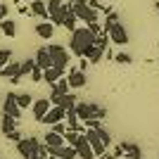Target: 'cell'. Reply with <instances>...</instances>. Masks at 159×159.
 I'll use <instances>...</instances> for the list:
<instances>
[{
  "instance_id": "obj_1",
  "label": "cell",
  "mask_w": 159,
  "mask_h": 159,
  "mask_svg": "<svg viewBox=\"0 0 159 159\" xmlns=\"http://www.w3.org/2000/svg\"><path fill=\"white\" fill-rule=\"evenodd\" d=\"M93 45H95V36L88 31L86 26L71 31V40H69L71 55H76V57H88V52L93 50Z\"/></svg>"
},
{
  "instance_id": "obj_2",
  "label": "cell",
  "mask_w": 159,
  "mask_h": 159,
  "mask_svg": "<svg viewBox=\"0 0 159 159\" xmlns=\"http://www.w3.org/2000/svg\"><path fill=\"white\" fill-rule=\"evenodd\" d=\"M48 52H50V62H52L55 69H60L62 74L66 71V66H69V52H66V48L60 45V43H50L48 45Z\"/></svg>"
},
{
  "instance_id": "obj_3",
  "label": "cell",
  "mask_w": 159,
  "mask_h": 159,
  "mask_svg": "<svg viewBox=\"0 0 159 159\" xmlns=\"http://www.w3.org/2000/svg\"><path fill=\"white\" fill-rule=\"evenodd\" d=\"M17 152H19V157L24 159H36L40 157V140L36 138V135H31V138H21L17 140Z\"/></svg>"
},
{
  "instance_id": "obj_4",
  "label": "cell",
  "mask_w": 159,
  "mask_h": 159,
  "mask_svg": "<svg viewBox=\"0 0 159 159\" xmlns=\"http://www.w3.org/2000/svg\"><path fill=\"white\" fill-rule=\"evenodd\" d=\"M71 12L76 14V19L86 21V24H90V21H98V10H93V7L88 5L86 0L74 2V5H71Z\"/></svg>"
},
{
  "instance_id": "obj_5",
  "label": "cell",
  "mask_w": 159,
  "mask_h": 159,
  "mask_svg": "<svg viewBox=\"0 0 159 159\" xmlns=\"http://www.w3.org/2000/svg\"><path fill=\"white\" fill-rule=\"evenodd\" d=\"M107 36H109V43H114V45H126L128 43V31L124 29V24H119V21L109 26Z\"/></svg>"
},
{
  "instance_id": "obj_6",
  "label": "cell",
  "mask_w": 159,
  "mask_h": 159,
  "mask_svg": "<svg viewBox=\"0 0 159 159\" xmlns=\"http://www.w3.org/2000/svg\"><path fill=\"white\" fill-rule=\"evenodd\" d=\"M95 107L93 102H76V107H74V112H76V116H79L81 124H86V121L95 119Z\"/></svg>"
},
{
  "instance_id": "obj_7",
  "label": "cell",
  "mask_w": 159,
  "mask_h": 159,
  "mask_svg": "<svg viewBox=\"0 0 159 159\" xmlns=\"http://www.w3.org/2000/svg\"><path fill=\"white\" fill-rule=\"evenodd\" d=\"M2 114L12 116V119H19L21 116V109L17 105V93H7L5 95V102H2Z\"/></svg>"
},
{
  "instance_id": "obj_8",
  "label": "cell",
  "mask_w": 159,
  "mask_h": 159,
  "mask_svg": "<svg viewBox=\"0 0 159 159\" xmlns=\"http://www.w3.org/2000/svg\"><path fill=\"white\" fill-rule=\"evenodd\" d=\"M64 107L60 105H50V109H48V114L40 119V124H45V126H52V124H60V121H64Z\"/></svg>"
},
{
  "instance_id": "obj_9",
  "label": "cell",
  "mask_w": 159,
  "mask_h": 159,
  "mask_svg": "<svg viewBox=\"0 0 159 159\" xmlns=\"http://www.w3.org/2000/svg\"><path fill=\"white\" fill-rule=\"evenodd\" d=\"M114 154L116 157H128V159H143V150H140L138 145H133V143H121L116 150H114Z\"/></svg>"
},
{
  "instance_id": "obj_10",
  "label": "cell",
  "mask_w": 159,
  "mask_h": 159,
  "mask_svg": "<svg viewBox=\"0 0 159 159\" xmlns=\"http://www.w3.org/2000/svg\"><path fill=\"white\" fill-rule=\"evenodd\" d=\"M66 83H69V88L79 90V88H83L88 83V74L81 71V69H71V71L66 74Z\"/></svg>"
},
{
  "instance_id": "obj_11",
  "label": "cell",
  "mask_w": 159,
  "mask_h": 159,
  "mask_svg": "<svg viewBox=\"0 0 159 159\" xmlns=\"http://www.w3.org/2000/svg\"><path fill=\"white\" fill-rule=\"evenodd\" d=\"M86 140L90 143V147H93V154L95 157H100V154H105V150L107 147L102 145V140H100V135H98V131H93V128H86Z\"/></svg>"
},
{
  "instance_id": "obj_12",
  "label": "cell",
  "mask_w": 159,
  "mask_h": 159,
  "mask_svg": "<svg viewBox=\"0 0 159 159\" xmlns=\"http://www.w3.org/2000/svg\"><path fill=\"white\" fill-rule=\"evenodd\" d=\"M0 76L10 79L12 83H21V79H19V62H7V64L0 69Z\"/></svg>"
},
{
  "instance_id": "obj_13",
  "label": "cell",
  "mask_w": 159,
  "mask_h": 159,
  "mask_svg": "<svg viewBox=\"0 0 159 159\" xmlns=\"http://www.w3.org/2000/svg\"><path fill=\"white\" fill-rule=\"evenodd\" d=\"M31 109H33V119L40 121V119L48 114V109H50V100H48V98H43V100H33Z\"/></svg>"
},
{
  "instance_id": "obj_14",
  "label": "cell",
  "mask_w": 159,
  "mask_h": 159,
  "mask_svg": "<svg viewBox=\"0 0 159 159\" xmlns=\"http://www.w3.org/2000/svg\"><path fill=\"white\" fill-rule=\"evenodd\" d=\"M33 62H36V66H38V69H43V71L52 66V62H50V52H48V45H45V48H38V52H36Z\"/></svg>"
},
{
  "instance_id": "obj_15",
  "label": "cell",
  "mask_w": 159,
  "mask_h": 159,
  "mask_svg": "<svg viewBox=\"0 0 159 159\" xmlns=\"http://www.w3.org/2000/svg\"><path fill=\"white\" fill-rule=\"evenodd\" d=\"M36 33H38V38L50 40V38H52V33H55V24L50 19H48V21H40V24H36Z\"/></svg>"
},
{
  "instance_id": "obj_16",
  "label": "cell",
  "mask_w": 159,
  "mask_h": 159,
  "mask_svg": "<svg viewBox=\"0 0 159 159\" xmlns=\"http://www.w3.org/2000/svg\"><path fill=\"white\" fill-rule=\"evenodd\" d=\"M76 157H79V159H95L93 147H90V143L86 140V135H83V140L76 145Z\"/></svg>"
},
{
  "instance_id": "obj_17",
  "label": "cell",
  "mask_w": 159,
  "mask_h": 159,
  "mask_svg": "<svg viewBox=\"0 0 159 159\" xmlns=\"http://www.w3.org/2000/svg\"><path fill=\"white\" fill-rule=\"evenodd\" d=\"M31 12L36 14L38 19H43V21L50 19V14H48V5L43 2V0H31Z\"/></svg>"
},
{
  "instance_id": "obj_18",
  "label": "cell",
  "mask_w": 159,
  "mask_h": 159,
  "mask_svg": "<svg viewBox=\"0 0 159 159\" xmlns=\"http://www.w3.org/2000/svg\"><path fill=\"white\" fill-rule=\"evenodd\" d=\"M43 145L60 147V145H64V135H60V133H55V131H48L45 135H43Z\"/></svg>"
},
{
  "instance_id": "obj_19",
  "label": "cell",
  "mask_w": 159,
  "mask_h": 159,
  "mask_svg": "<svg viewBox=\"0 0 159 159\" xmlns=\"http://www.w3.org/2000/svg\"><path fill=\"white\" fill-rule=\"evenodd\" d=\"M60 79H62V71H60V69H55V66H50V69L43 71V81H48V86H55Z\"/></svg>"
},
{
  "instance_id": "obj_20",
  "label": "cell",
  "mask_w": 159,
  "mask_h": 159,
  "mask_svg": "<svg viewBox=\"0 0 159 159\" xmlns=\"http://www.w3.org/2000/svg\"><path fill=\"white\" fill-rule=\"evenodd\" d=\"M81 140H83V133H76V131H71V128H66V133H64V145L76 147Z\"/></svg>"
},
{
  "instance_id": "obj_21",
  "label": "cell",
  "mask_w": 159,
  "mask_h": 159,
  "mask_svg": "<svg viewBox=\"0 0 159 159\" xmlns=\"http://www.w3.org/2000/svg\"><path fill=\"white\" fill-rule=\"evenodd\" d=\"M17 128V119H12V116H7V114H2V119H0V131L5 133H10V131H14Z\"/></svg>"
},
{
  "instance_id": "obj_22",
  "label": "cell",
  "mask_w": 159,
  "mask_h": 159,
  "mask_svg": "<svg viewBox=\"0 0 159 159\" xmlns=\"http://www.w3.org/2000/svg\"><path fill=\"white\" fill-rule=\"evenodd\" d=\"M0 29H2V33H5V36H10V38H14V36H17V24H14L12 19H2V21H0Z\"/></svg>"
},
{
  "instance_id": "obj_23",
  "label": "cell",
  "mask_w": 159,
  "mask_h": 159,
  "mask_svg": "<svg viewBox=\"0 0 159 159\" xmlns=\"http://www.w3.org/2000/svg\"><path fill=\"white\" fill-rule=\"evenodd\" d=\"M33 66H36V62H33V60H24V62H19V79L29 76V74L33 71Z\"/></svg>"
},
{
  "instance_id": "obj_24",
  "label": "cell",
  "mask_w": 159,
  "mask_h": 159,
  "mask_svg": "<svg viewBox=\"0 0 159 159\" xmlns=\"http://www.w3.org/2000/svg\"><path fill=\"white\" fill-rule=\"evenodd\" d=\"M76 21H79V19H76V14L69 10V12L64 14V21H62V26H64L66 31H74V29H76Z\"/></svg>"
},
{
  "instance_id": "obj_25",
  "label": "cell",
  "mask_w": 159,
  "mask_h": 159,
  "mask_svg": "<svg viewBox=\"0 0 159 159\" xmlns=\"http://www.w3.org/2000/svg\"><path fill=\"white\" fill-rule=\"evenodd\" d=\"M102 57H105V50H102V48H98V45H93V50L88 52V57H86V60H88V62H93V64H98V62L102 60Z\"/></svg>"
},
{
  "instance_id": "obj_26",
  "label": "cell",
  "mask_w": 159,
  "mask_h": 159,
  "mask_svg": "<svg viewBox=\"0 0 159 159\" xmlns=\"http://www.w3.org/2000/svg\"><path fill=\"white\" fill-rule=\"evenodd\" d=\"M60 107H64V112H66V109H74V107H76V95H71V93L62 95V100H60Z\"/></svg>"
},
{
  "instance_id": "obj_27",
  "label": "cell",
  "mask_w": 159,
  "mask_h": 159,
  "mask_svg": "<svg viewBox=\"0 0 159 159\" xmlns=\"http://www.w3.org/2000/svg\"><path fill=\"white\" fill-rule=\"evenodd\" d=\"M17 105H19V109H26V107L33 105V98L29 93H19L17 95Z\"/></svg>"
},
{
  "instance_id": "obj_28",
  "label": "cell",
  "mask_w": 159,
  "mask_h": 159,
  "mask_svg": "<svg viewBox=\"0 0 159 159\" xmlns=\"http://www.w3.org/2000/svg\"><path fill=\"white\" fill-rule=\"evenodd\" d=\"M93 131H98V135H100V140H102V145H105V147H109V145H112V135H109V131H107L105 126L93 128Z\"/></svg>"
},
{
  "instance_id": "obj_29",
  "label": "cell",
  "mask_w": 159,
  "mask_h": 159,
  "mask_svg": "<svg viewBox=\"0 0 159 159\" xmlns=\"http://www.w3.org/2000/svg\"><path fill=\"white\" fill-rule=\"evenodd\" d=\"M64 0H48L45 5H48V14H55V12H60V7Z\"/></svg>"
},
{
  "instance_id": "obj_30",
  "label": "cell",
  "mask_w": 159,
  "mask_h": 159,
  "mask_svg": "<svg viewBox=\"0 0 159 159\" xmlns=\"http://www.w3.org/2000/svg\"><path fill=\"white\" fill-rule=\"evenodd\" d=\"M86 29L93 33V36H100V33H105V31H102V24H100V21H90Z\"/></svg>"
},
{
  "instance_id": "obj_31",
  "label": "cell",
  "mask_w": 159,
  "mask_h": 159,
  "mask_svg": "<svg viewBox=\"0 0 159 159\" xmlns=\"http://www.w3.org/2000/svg\"><path fill=\"white\" fill-rule=\"evenodd\" d=\"M114 60L119 62V64H131V62H133V57H131L128 52H119V55H114Z\"/></svg>"
},
{
  "instance_id": "obj_32",
  "label": "cell",
  "mask_w": 159,
  "mask_h": 159,
  "mask_svg": "<svg viewBox=\"0 0 159 159\" xmlns=\"http://www.w3.org/2000/svg\"><path fill=\"white\" fill-rule=\"evenodd\" d=\"M29 76H31V81H33V83H40V81H43V69L33 66V71L29 74Z\"/></svg>"
},
{
  "instance_id": "obj_33",
  "label": "cell",
  "mask_w": 159,
  "mask_h": 159,
  "mask_svg": "<svg viewBox=\"0 0 159 159\" xmlns=\"http://www.w3.org/2000/svg\"><path fill=\"white\" fill-rule=\"evenodd\" d=\"M50 131L60 133V135H64V133H66V124H64V121H60V124H52V128H50Z\"/></svg>"
},
{
  "instance_id": "obj_34",
  "label": "cell",
  "mask_w": 159,
  "mask_h": 159,
  "mask_svg": "<svg viewBox=\"0 0 159 159\" xmlns=\"http://www.w3.org/2000/svg\"><path fill=\"white\" fill-rule=\"evenodd\" d=\"M10 60H12V50H7V48H5V50H0V62L7 64Z\"/></svg>"
},
{
  "instance_id": "obj_35",
  "label": "cell",
  "mask_w": 159,
  "mask_h": 159,
  "mask_svg": "<svg viewBox=\"0 0 159 159\" xmlns=\"http://www.w3.org/2000/svg\"><path fill=\"white\" fill-rule=\"evenodd\" d=\"M95 119H98V121H102V119H107V109H105V107H95Z\"/></svg>"
},
{
  "instance_id": "obj_36",
  "label": "cell",
  "mask_w": 159,
  "mask_h": 159,
  "mask_svg": "<svg viewBox=\"0 0 159 159\" xmlns=\"http://www.w3.org/2000/svg\"><path fill=\"white\" fill-rule=\"evenodd\" d=\"M5 138H7V140H12V143H17V140H21V133L17 131V128H14V131H10V133H7Z\"/></svg>"
},
{
  "instance_id": "obj_37",
  "label": "cell",
  "mask_w": 159,
  "mask_h": 159,
  "mask_svg": "<svg viewBox=\"0 0 159 159\" xmlns=\"http://www.w3.org/2000/svg\"><path fill=\"white\" fill-rule=\"evenodd\" d=\"M5 17H7V5H5V2H0V21L5 19Z\"/></svg>"
},
{
  "instance_id": "obj_38",
  "label": "cell",
  "mask_w": 159,
  "mask_h": 159,
  "mask_svg": "<svg viewBox=\"0 0 159 159\" xmlns=\"http://www.w3.org/2000/svg\"><path fill=\"white\" fill-rule=\"evenodd\" d=\"M81 60H83V62L79 64V69H81V71H86V69H88V62H86V57H81Z\"/></svg>"
},
{
  "instance_id": "obj_39",
  "label": "cell",
  "mask_w": 159,
  "mask_h": 159,
  "mask_svg": "<svg viewBox=\"0 0 159 159\" xmlns=\"http://www.w3.org/2000/svg\"><path fill=\"white\" fill-rule=\"evenodd\" d=\"M105 159H119L116 154H105Z\"/></svg>"
},
{
  "instance_id": "obj_40",
  "label": "cell",
  "mask_w": 159,
  "mask_h": 159,
  "mask_svg": "<svg viewBox=\"0 0 159 159\" xmlns=\"http://www.w3.org/2000/svg\"><path fill=\"white\" fill-rule=\"evenodd\" d=\"M66 2H69V5H74V2H79V0H66Z\"/></svg>"
},
{
  "instance_id": "obj_41",
  "label": "cell",
  "mask_w": 159,
  "mask_h": 159,
  "mask_svg": "<svg viewBox=\"0 0 159 159\" xmlns=\"http://www.w3.org/2000/svg\"><path fill=\"white\" fill-rule=\"evenodd\" d=\"M45 159H60V157H45Z\"/></svg>"
},
{
  "instance_id": "obj_42",
  "label": "cell",
  "mask_w": 159,
  "mask_h": 159,
  "mask_svg": "<svg viewBox=\"0 0 159 159\" xmlns=\"http://www.w3.org/2000/svg\"><path fill=\"white\" fill-rule=\"evenodd\" d=\"M2 66H5V64H2V62H0V69H2Z\"/></svg>"
},
{
  "instance_id": "obj_43",
  "label": "cell",
  "mask_w": 159,
  "mask_h": 159,
  "mask_svg": "<svg viewBox=\"0 0 159 159\" xmlns=\"http://www.w3.org/2000/svg\"><path fill=\"white\" fill-rule=\"evenodd\" d=\"M17 2H21V0H17ZM26 2H31V0H26Z\"/></svg>"
},
{
  "instance_id": "obj_44",
  "label": "cell",
  "mask_w": 159,
  "mask_h": 159,
  "mask_svg": "<svg viewBox=\"0 0 159 159\" xmlns=\"http://www.w3.org/2000/svg\"><path fill=\"white\" fill-rule=\"evenodd\" d=\"M36 159H45V157H36Z\"/></svg>"
},
{
  "instance_id": "obj_45",
  "label": "cell",
  "mask_w": 159,
  "mask_h": 159,
  "mask_svg": "<svg viewBox=\"0 0 159 159\" xmlns=\"http://www.w3.org/2000/svg\"><path fill=\"white\" fill-rule=\"evenodd\" d=\"M157 10H159V2H157Z\"/></svg>"
}]
</instances>
